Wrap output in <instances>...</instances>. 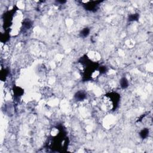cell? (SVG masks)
I'll use <instances>...</instances> for the list:
<instances>
[{
	"mask_svg": "<svg viewBox=\"0 0 153 153\" xmlns=\"http://www.w3.org/2000/svg\"><path fill=\"white\" fill-rule=\"evenodd\" d=\"M86 93H85L84 92H82V91H79V92H78L75 95V99H76L77 100H79V101H81V100H84V99L86 98Z\"/></svg>",
	"mask_w": 153,
	"mask_h": 153,
	"instance_id": "6da1fadb",
	"label": "cell"
},
{
	"mask_svg": "<svg viewBox=\"0 0 153 153\" xmlns=\"http://www.w3.org/2000/svg\"><path fill=\"white\" fill-rule=\"evenodd\" d=\"M120 83L122 88H126L129 86V82L126 78H122L120 80Z\"/></svg>",
	"mask_w": 153,
	"mask_h": 153,
	"instance_id": "7a4b0ae2",
	"label": "cell"
},
{
	"mask_svg": "<svg viewBox=\"0 0 153 153\" xmlns=\"http://www.w3.org/2000/svg\"><path fill=\"white\" fill-rule=\"evenodd\" d=\"M90 33V29L88 28V27H86V28H84L82 31L80 32V36L81 37H83V38H85V37H87V36Z\"/></svg>",
	"mask_w": 153,
	"mask_h": 153,
	"instance_id": "3957f363",
	"label": "cell"
},
{
	"mask_svg": "<svg viewBox=\"0 0 153 153\" xmlns=\"http://www.w3.org/2000/svg\"><path fill=\"white\" fill-rule=\"evenodd\" d=\"M148 134H149V130L148 129H144L141 130L139 135L142 139H145L148 136Z\"/></svg>",
	"mask_w": 153,
	"mask_h": 153,
	"instance_id": "277c9868",
	"label": "cell"
},
{
	"mask_svg": "<svg viewBox=\"0 0 153 153\" xmlns=\"http://www.w3.org/2000/svg\"><path fill=\"white\" fill-rule=\"evenodd\" d=\"M139 18V15L137 14H131L129 17V21H135V20H137Z\"/></svg>",
	"mask_w": 153,
	"mask_h": 153,
	"instance_id": "5b68a950",
	"label": "cell"
},
{
	"mask_svg": "<svg viewBox=\"0 0 153 153\" xmlns=\"http://www.w3.org/2000/svg\"><path fill=\"white\" fill-rule=\"evenodd\" d=\"M7 74H8V71L6 69H4V71H2L1 72V79L2 78V77H4L5 78L7 75Z\"/></svg>",
	"mask_w": 153,
	"mask_h": 153,
	"instance_id": "8992f818",
	"label": "cell"
},
{
	"mask_svg": "<svg viewBox=\"0 0 153 153\" xmlns=\"http://www.w3.org/2000/svg\"><path fill=\"white\" fill-rule=\"evenodd\" d=\"M106 71V68L105 66H102L100 68V70H99V71H100V73H104Z\"/></svg>",
	"mask_w": 153,
	"mask_h": 153,
	"instance_id": "52a82bcc",
	"label": "cell"
}]
</instances>
